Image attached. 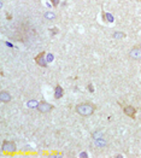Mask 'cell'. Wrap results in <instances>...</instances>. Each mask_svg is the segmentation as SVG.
Returning <instances> with one entry per match:
<instances>
[{
	"label": "cell",
	"mask_w": 141,
	"mask_h": 158,
	"mask_svg": "<svg viewBox=\"0 0 141 158\" xmlns=\"http://www.w3.org/2000/svg\"><path fill=\"white\" fill-rule=\"evenodd\" d=\"M76 112L82 116V117H88V116H92L95 111V105L90 104V103H81V104H77L76 107H75Z\"/></svg>",
	"instance_id": "6da1fadb"
},
{
	"label": "cell",
	"mask_w": 141,
	"mask_h": 158,
	"mask_svg": "<svg viewBox=\"0 0 141 158\" xmlns=\"http://www.w3.org/2000/svg\"><path fill=\"white\" fill-rule=\"evenodd\" d=\"M2 152L6 153V155H13L17 150V146L13 141H9V140H5L2 143V147H1Z\"/></svg>",
	"instance_id": "7a4b0ae2"
},
{
	"label": "cell",
	"mask_w": 141,
	"mask_h": 158,
	"mask_svg": "<svg viewBox=\"0 0 141 158\" xmlns=\"http://www.w3.org/2000/svg\"><path fill=\"white\" fill-rule=\"evenodd\" d=\"M36 107H38V110L40 111V112H42V114H47V112L52 111L53 105H51V104L47 103V102H40Z\"/></svg>",
	"instance_id": "3957f363"
},
{
	"label": "cell",
	"mask_w": 141,
	"mask_h": 158,
	"mask_svg": "<svg viewBox=\"0 0 141 158\" xmlns=\"http://www.w3.org/2000/svg\"><path fill=\"white\" fill-rule=\"evenodd\" d=\"M45 56H46V52L44 51V52L39 53L38 56L35 57V62L38 63V65L42 66V68H46L47 66V63L45 62Z\"/></svg>",
	"instance_id": "277c9868"
},
{
	"label": "cell",
	"mask_w": 141,
	"mask_h": 158,
	"mask_svg": "<svg viewBox=\"0 0 141 158\" xmlns=\"http://www.w3.org/2000/svg\"><path fill=\"white\" fill-rule=\"evenodd\" d=\"M123 112H124L127 116H129L130 118H134V117H135V114H136V109L131 105H127L123 107Z\"/></svg>",
	"instance_id": "5b68a950"
},
{
	"label": "cell",
	"mask_w": 141,
	"mask_h": 158,
	"mask_svg": "<svg viewBox=\"0 0 141 158\" xmlns=\"http://www.w3.org/2000/svg\"><path fill=\"white\" fill-rule=\"evenodd\" d=\"M0 100H1L2 103H9V102H11V94L9 92H6V91H1V92H0Z\"/></svg>",
	"instance_id": "8992f818"
},
{
	"label": "cell",
	"mask_w": 141,
	"mask_h": 158,
	"mask_svg": "<svg viewBox=\"0 0 141 158\" xmlns=\"http://www.w3.org/2000/svg\"><path fill=\"white\" fill-rule=\"evenodd\" d=\"M129 54H130V57H131V58L140 59V58H141V50H140V48H136V47H135V48H133V50L130 51V53H129Z\"/></svg>",
	"instance_id": "52a82bcc"
},
{
	"label": "cell",
	"mask_w": 141,
	"mask_h": 158,
	"mask_svg": "<svg viewBox=\"0 0 141 158\" xmlns=\"http://www.w3.org/2000/svg\"><path fill=\"white\" fill-rule=\"evenodd\" d=\"M63 94H64L63 88H62L59 85H57V87H56V89H54V97H56L57 99H60V98L63 97Z\"/></svg>",
	"instance_id": "ba28073f"
},
{
	"label": "cell",
	"mask_w": 141,
	"mask_h": 158,
	"mask_svg": "<svg viewBox=\"0 0 141 158\" xmlns=\"http://www.w3.org/2000/svg\"><path fill=\"white\" fill-rule=\"evenodd\" d=\"M126 34H122V33H115L114 34V38H124Z\"/></svg>",
	"instance_id": "9c48e42d"
},
{
	"label": "cell",
	"mask_w": 141,
	"mask_h": 158,
	"mask_svg": "<svg viewBox=\"0 0 141 158\" xmlns=\"http://www.w3.org/2000/svg\"><path fill=\"white\" fill-rule=\"evenodd\" d=\"M50 1H51V2H52V5H53L54 7H56V6H57V5L59 4V0H50Z\"/></svg>",
	"instance_id": "30bf717a"
}]
</instances>
